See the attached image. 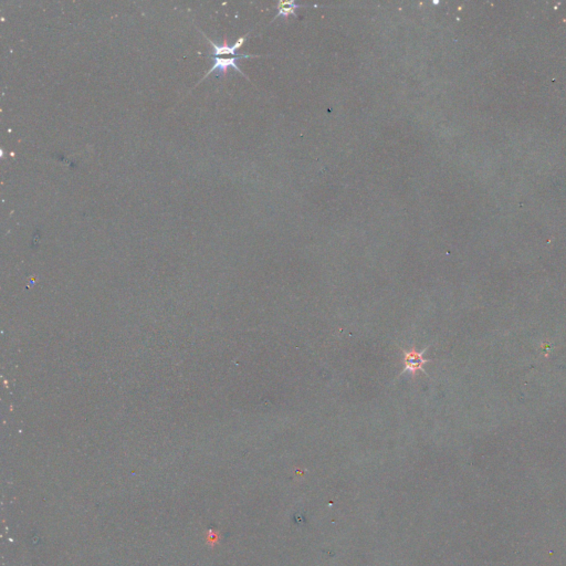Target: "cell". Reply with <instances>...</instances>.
Here are the masks:
<instances>
[{
  "mask_svg": "<svg viewBox=\"0 0 566 566\" xmlns=\"http://www.w3.org/2000/svg\"><path fill=\"white\" fill-rule=\"evenodd\" d=\"M246 38H247V36H244V37H241L240 39H238V40H237V42H236L235 44H233V45H231V46H230V45H227V44L219 45V44H217V43L213 42L212 40H209V42L212 43V46L214 48V51H215V54H214V55H215V56L236 55L237 49L240 48V46L243 44V42L246 41Z\"/></svg>",
  "mask_w": 566,
  "mask_h": 566,
  "instance_id": "cell-4",
  "label": "cell"
},
{
  "mask_svg": "<svg viewBox=\"0 0 566 566\" xmlns=\"http://www.w3.org/2000/svg\"><path fill=\"white\" fill-rule=\"evenodd\" d=\"M305 5H297L295 4L293 0H288V2H279L277 4V9H278V14L274 17L273 20L274 21L276 19H278L279 17H287L289 16H293L296 18V9L300 8V7H304Z\"/></svg>",
  "mask_w": 566,
  "mask_h": 566,
  "instance_id": "cell-3",
  "label": "cell"
},
{
  "mask_svg": "<svg viewBox=\"0 0 566 566\" xmlns=\"http://www.w3.org/2000/svg\"><path fill=\"white\" fill-rule=\"evenodd\" d=\"M254 57H260V56L240 55V56H237V57H235V58H227V59H225V58H215L214 66L212 67V69L209 70L208 73L206 74V77H207L208 74L215 72L216 70H219V71H221V72H226V71H227V69H228L229 67H232L233 69H236V71H237V72H239V73H241L242 75H244L243 72L240 70V68H239V67L237 66V61H238L239 59H243V58H254ZM244 77H246V75H244Z\"/></svg>",
  "mask_w": 566,
  "mask_h": 566,
  "instance_id": "cell-2",
  "label": "cell"
},
{
  "mask_svg": "<svg viewBox=\"0 0 566 566\" xmlns=\"http://www.w3.org/2000/svg\"><path fill=\"white\" fill-rule=\"evenodd\" d=\"M402 355H404V370L401 371V374L402 373H406V372H409L410 374L413 375V377H415L417 372H423L424 371V365L426 363H429L428 359H425L424 357V354L426 352V349H423V351H417L415 347L410 348L409 351H405V349H402Z\"/></svg>",
  "mask_w": 566,
  "mask_h": 566,
  "instance_id": "cell-1",
  "label": "cell"
}]
</instances>
